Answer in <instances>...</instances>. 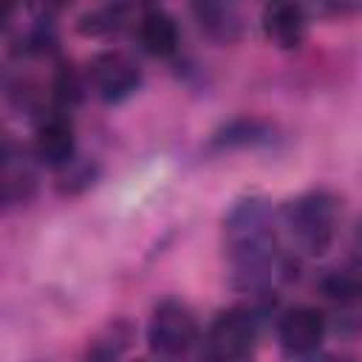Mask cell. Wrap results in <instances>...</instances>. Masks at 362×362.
Here are the masks:
<instances>
[{
  "mask_svg": "<svg viewBox=\"0 0 362 362\" xmlns=\"http://www.w3.org/2000/svg\"><path fill=\"white\" fill-rule=\"evenodd\" d=\"M277 212L260 201H238L223 218V252L232 280L246 291H269L286 272Z\"/></svg>",
  "mask_w": 362,
  "mask_h": 362,
  "instance_id": "1",
  "label": "cell"
},
{
  "mask_svg": "<svg viewBox=\"0 0 362 362\" xmlns=\"http://www.w3.org/2000/svg\"><path fill=\"white\" fill-rule=\"evenodd\" d=\"M280 235L303 257H322L334 238L339 221V201L325 189H311L277 209Z\"/></svg>",
  "mask_w": 362,
  "mask_h": 362,
  "instance_id": "2",
  "label": "cell"
},
{
  "mask_svg": "<svg viewBox=\"0 0 362 362\" xmlns=\"http://www.w3.org/2000/svg\"><path fill=\"white\" fill-rule=\"evenodd\" d=\"M201 342V325L195 311L178 300L164 297L153 305L147 320V345L158 359L178 362Z\"/></svg>",
  "mask_w": 362,
  "mask_h": 362,
  "instance_id": "3",
  "label": "cell"
},
{
  "mask_svg": "<svg viewBox=\"0 0 362 362\" xmlns=\"http://www.w3.org/2000/svg\"><path fill=\"white\" fill-rule=\"evenodd\" d=\"M257 348V317L246 305H235L221 311L204 339H201V362H249Z\"/></svg>",
  "mask_w": 362,
  "mask_h": 362,
  "instance_id": "4",
  "label": "cell"
},
{
  "mask_svg": "<svg viewBox=\"0 0 362 362\" xmlns=\"http://www.w3.org/2000/svg\"><path fill=\"white\" fill-rule=\"evenodd\" d=\"M144 82L141 65L124 51H102L88 62V85L105 105L130 99Z\"/></svg>",
  "mask_w": 362,
  "mask_h": 362,
  "instance_id": "5",
  "label": "cell"
},
{
  "mask_svg": "<svg viewBox=\"0 0 362 362\" xmlns=\"http://www.w3.org/2000/svg\"><path fill=\"white\" fill-rule=\"evenodd\" d=\"M328 331V320L317 305H294L277 322V345L291 359H314Z\"/></svg>",
  "mask_w": 362,
  "mask_h": 362,
  "instance_id": "6",
  "label": "cell"
},
{
  "mask_svg": "<svg viewBox=\"0 0 362 362\" xmlns=\"http://www.w3.org/2000/svg\"><path fill=\"white\" fill-rule=\"evenodd\" d=\"M31 153L40 164L51 170H68L76 158V130L68 113H48L37 130H34V144Z\"/></svg>",
  "mask_w": 362,
  "mask_h": 362,
  "instance_id": "7",
  "label": "cell"
},
{
  "mask_svg": "<svg viewBox=\"0 0 362 362\" xmlns=\"http://www.w3.org/2000/svg\"><path fill=\"white\" fill-rule=\"evenodd\" d=\"M260 31L274 48L294 51L305 42L308 14L300 3H269L260 11Z\"/></svg>",
  "mask_w": 362,
  "mask_h": 362,
  "instance_id": "8",
  "label": "cell"
},
{
  "mask_svg": "<svg viewBox=\"0 0 362 362\" xmlns=\"http://www.w3.org/2000/svg\"><path fill=\"white\" fill-rule=\"evenodd\" d=\"M133 28L141 51H147L156 59H173L181 48V28L167 8H158V6L141 8Z\"/></svg>",
  "mask_w": 362,
  "mask_h": 362,
  "instance_id": "9",
  "label": "cell"
},
{
  "mask_svg": "<svg viewBox=\"0 0 362 362\" xmlns=\"http://www.w3.org/2000/svg\"><path fill=\"white\" fill-rule=\"evenodd\" d=\"M192 17L201 34L218 45H232L243 34V17L232 3H195Z\"/></svg>",
  "mask_w": 362,
  "mask_h": 362,
  "instance_id": "10",
  "label": "cell"
},
{
  "mask_svg": "<svg viewBox=\"0 0 362 362\" xmlns=\"http://www.w3.org/2000/svg\"><path fill=\"white\" fill-rule=\"evenodd\" d=\"M136 20H139V8H133L130 3H105V6L88 8L76 20V31L90 40H110L124 28L136 25Z\"/></svg>",
  "mask_w": 362,
  "mask_h": 362,
  "instance_id": "11",
  "label": "cell"
},
{
  "mask_svg": "<svg viewBox=\"0 0 362 362\" xmlns=\"http://www.w3.org/2000/svg\"><path fill=\"white\" fill-rule=\"evenodd\" d=\"M37 175L23 150H17L11 141L3 147V201L6 206H20L34 198Z\"/></svg>",
  "mask_w": 362,
  "mask_h": 362,
  "instance_id": "12",
  "label": "cell"
},
{
  "mask_svg": "<svg viewBox=\"0 0 362 362\" xmlns=\"http://www.w3.org/2000/svg\"><path fill=\"white\" fill-rule=\"evenodd\" d=\"M130 325L127 322H110L96 339L88 345V359L90 362H113L122 356V351L130 345Z\"/></svg>",
  "mask_w": 362,
  "mask_h": 362,
  "instance_id": "13",
  "label": "cell"
},
{
  "mask_svg": "<svg viewBox=\"0 0 362 362\" xmlns=\"http://www.w3.org/2000/svg\"><path fill=\"white\" fill-rule=\"evenodd\" d=\"M269 130L263 122L257 119H240V122H232L223 133L215 136V144L218 147H232V144H252V141H260L266 139Z\"/></svg>",
  "mask_w": 362,
  "mask_h": 362,
  "instance_id": "14",
  "label": "cell"
},
{
  "mask_svg": "<svg viewBox=\"0 0 362 362\" xmlns=\"http://www.w3.org/2000/svg\"><path fill=\"white\" fill-rule=\"evenodd\" d=\"M311 362H359V359L351 356V354H320V356H314Z\"/></svg>",
  "mask_w": 362,
  "mask_h": 362,
  "instance_id": "15",
  "label": "cell"
},
{
  "mask_svg": "<svg viewBox=\"0 0 362 362\" xmlns=\"http://www.w3.org/2000/svg\"><path fill=\"white\" fill-rule=\"evenodd\" d=\"M354 260H356V266L362 269V226H359L356 235H354Z\"/></svg>",
  "mask_w": 362,
  "mask_h": 362,
  "instance_id": "16",
  "label": "cell"
}]
</instances>
